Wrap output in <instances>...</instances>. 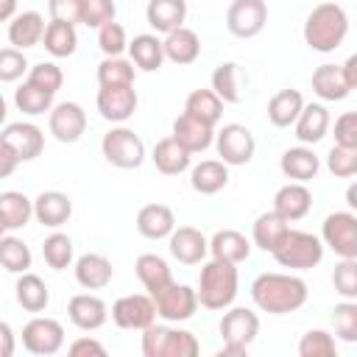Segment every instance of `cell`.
I'll return each mask as SVG.
<instances>
[{
	"instance_id": "1",
	"label": "cell",
	"mask_w": 357,
	"mask_h": 357,
	"mask_svg": "<svg viewBox=\"0 0 357 357\" xmlns=\"http://www.w3.org/2000/svg\"><path fill=\"white\" fill-rule=\"evenodd\" d=\"M307 282L293 273H259L251 282V298L262 312L284 315L296 312L307 301Z\"/></svg>"
},
{
	"instance_id": "2",
	"label": "cell",
	"mask_w": 357,
	"mask_h": 357,
	"mask_svg": "<svg viewBox=\"0 0 357 357\" xmlns=\"http://www.w3.org/2000/svg\"><path fill=\"white\" fill-rule=\"evenodd\" d=\"M349 33V14L337 3H318L304 20V42L318 53H332Z\"/></svg>"
},
{
	"instance_id": "3",
	"label": "cell",
	"mask_w": 357,
	"mask_h": 357,
	"mask_svg": "<svg viewBox=\"0 0 357 357\" xmlns=\"http://www.w3.org/2000/svg\"><path fill=\"white\" fill-rule=\"evenodd\" d=\"M198 304L206 310H226L237 296V265L223 259H209L198 276Z\"/></svg>"
},
{
	"instance_id": "4",
	"label": "cell",
	"mask_w": 357,
	"mask_h": 357,
	"mask_svg": "<svg viewBox=\"0 0 357 357\" xmlns=\"http://www.w3.org/2000/svg\"><path fill=\"white\" fill-rule=\"evenodd\" d=\"M273 259L282 265V268H290V271H307V268H315L321 259H324V243L310 234V231H298V229H287L284 237L279 240V245L271 251Z\"/></svg>"
},
{
	"instance_id": "5",
	"label": "cell",
	"mask_w": 357,
	"mask_h": 357,
	"mask_svg": "<svg viewBox=\"0 0 357 357\" xmlns=\"http://www.w3.org/2000/svg\"><path fill=\"white\" fill-rule=\"evenodd\" d=\"M142 354L145 357H195L198 340L187 329H170V326H145L142 329Z\"/></svg>"
},
{
	"instance_id": "6",
	"label": "cell",
	"mask_w": 357,
	"mask_h": 357,
	"mask_svg": "<svg viewBox=\"0 0 357 357\" xmlns=\"http://www.w3.org/2000/svg\"><path fill=\"white\" fill-rule=\"evenodd\" d=\"M259 332V318L257 312L245 307H234L220 318V337H223V351L220 354H245V349L254 343Z\"/></svg>"
},
{
	"instance_id": "7",
	"label": "cell",
	"mask_w": 357,
	"mask_h": 357,
	"mask_svg": "<svg viewBox=\"0 0 357 357\" xmlns=\"http://www.w3.org/2000/svg\"><path fill=\"white\" fill-rule=\"evenodd\" d=\"M100 151H103L106 162L114 165V167H120V170H134L145 159V145H142L139 134H134L126 126H117L109 134H103Z\"/></svg>"
},
{
	"instance_id": "8",
	"label": "cell",
	"mask_w": 357,
	"mask_h": 357,
	"mask_svg": "<svg viewBox=\"0 0 357 357\" xmlns=\"http://www.w3.org/2000/svg\"><path fill=\"white\" fill-rule=\"evenodd\" d=\"M321 243L340 259H357V218L351 212H332L324 218Z\"/></svg>"
},
{
	"instance_id": "9",
	"label": "cell",
	"mask_w": 357,
	"mask_h": 357,
	"mask_svg": "<svg viewBox=\"0 0 357 357\" xmlns=\"http://www.w3.org/2000/svg\"><path fill=\"white\" fill-rule=\"evenodd\" d=\"M153 307L156 315L165 321H187L195 315L198 310V296L190 284H178V282H167L162 290H156L153 296Z\"/></svg>"
},
{
	"instance_id": "10",
	"label": "cell",
	"mask_w": 357,
	"mask_h": 357,
	"mask_svg": "<svg viewBox=\"0 0 357 357\" xmlns=\"http://www.w3.org/2000/svg\"><path fill=\"white\" fill-rule=\"evenodd\" d=\"M265 22H268L265 0H234L226 11V28L237 39H251L262 33Z\"/></svg>"
},
{
	"instance_id": "11",
	"label": "cell",
	"mask_w": 357,
	"mask_h": 357,
	"mask_svg": "<svg viewBox=\"0 0 357 357\" xmlns=\"http://www.w3.org/2000/svg\"><path fill=\"white\" fill-rule=\"evenodd\" d=\"M215 145H218V156H220L223 165H248L254 151H257L254 134L240 123L223 126L215 134Z\"/></svg>"
},
{
	"instance_id": "12",
	"label": "cell",
	"mask_w": 357,
	"mask_h": 357,
	"mask_svg": "<svg viewBox=\"0 0 357 357\" xmlns=\"http://www.w3.org/2000/svg\"><path fill=\"white\" fill-rule=\"evenodd\" d=\"M112 321L120 326V329H145L156 321V307H153V298L151 296H142V293H131V296H123L112 304Z\"/></svg>"
},
{
	"instance_id": "13",
	"label": "cell",
	"mask_w": 357,
	"mask_h": 357,
	"mask_svg": "<svg viewBox=\"0 0 357 357\" xmlns=\"http://www.w3.org/2000/svg\"><path fill=\"white\" fill-rule=\"evenodd\" d=\"M22 346L31 354H56L64 346V326L56 318H33L22 329Z\"/></svg>"
},
{
	"instance_id": "14",
	"label": "cell",
	"mask_w": 357,
	"mask_h": 357,
	"mask_svg": "<svg viewBox=\"0 0 357 357\" xmlns=\"http://www.w3.org/2000/svg\"><path fill=\"white\" fill-rule=\"evenodd\" d=\"M47 128L59 142H78L81 134L86 131V114L78 103L64 100L50 106V117H47Z\"/></svg>"
},
{
	"instance_id": "15",
	"label": "cell",
	"mask_w": 357,
	"mask_h": 357,
	"mask_svg": "<svg viewBox=\"0 0 357 357\" xmlns=\"http://www.w3.org/2000/svg\"><path fill=\"white\" fill-rule=\"evenodd\" d=\"M0 139L14 151L20 162H31L45 151V134L33 123H8L0 131Z\"/></svg>"
},
{
	"instance_id": "16",
	"label": "cell",
	"mask_w": 357,
	"mask_h": 357,
	"mask_svg": "<svg viewBox=\"0 0 357 357\" xmlns=\"http://www.w3.org/2000/svg\"><path fill=\"white\" fill-rule=\"evenodd\" d=\"M98 112L109 123H126L137 112V89L131 86H100L98 89Z\"/></svg>"
},
{
	"instance_id": "17",
	"label": "cell",
	"mask_w": 357,
	"mask_h": 357,
	"mask_svg": "<svg viewBox=\"0 0 357 357\" xmlns=\"http://www.w3.org/2000/svg\"><path fill=\"white\" fill-rule=\"evenodd\" d=\"M187 153H201L215 142V126H206L201 120H195L192 114H178L173 120V134H170Z\"/></svg>"
},
{
	"instance_id": "18",
	"label": "cell",
	"mask_w": 357,
	"mask_h": 357,
	"mask_svg": "<svg viewBox=\"0 0 357 357\" xmlns=\"http://www.w3.org/2000/svg\"><path fill=\"white\" fill-rule=\"evenodd\" d=\"M67 315H70V321H73L78 329L92 332V329H100V326L106 324V318H109V307H106V301H103L100 296L78 293V296L70 298V304H67Z\"/></svg>"
},
{
	"instance_id": "19",
	"label": "cell",
	"mask_w": 357,
	"mask_h": 357,
	"mask_svg": "<svg viewBox=\"0 0 357 357\" xmlns=\"http://www.w3.org/2000/svg\"><path fill=\"white\" fill-rule=\"evenodd\" d=\"M73 215V201L67 192H59V190H45L33 198V218L47 226V229H59L70 220Z\"/></svg>"
},
{
	"instance_id": "20",
	"label": "cell",
	"mask_w": 357,
	"mask_h": 357,
	"mask_svg": "<svg viewBox=\"0 0 357 357\" xmlns=\"http://www.w3.org/2000/svg\"><path fill=\"white\" fill-rule=\"evenodd\" d=\"M310 206H312V192L301 181H290V184L279 187L273 195V212L282 215L287 223L301 220L310 212Z\"/></svg>"
},
{
	"instance_id": "21",
	"label": "cell",
	"mask_w": 357,
	"mask_h": 357,
	"mask_svg": "<svg viewBox=\"0 0 357 357\" xmlns=\"http://www.w3.org/2000/svg\"><path fill=\"white\" fill-rule=\"evenodd\" d=\"M209 251V240L195 226H178L170 231V254L184 265H198Z\"/></svg>"
},
{
	"instance_id": "22",
	"label": "cell",
	"mask_w": 357,
	"mask_h": 357,
	"mask_svg": "<svg viewBox=\"0 0 357 357\" xmlns=\"http://www.w3.org/2000/svg\"><path fill=\"white\" fill-rule=\"evenodd\" d=\"M162 50H165V59H170L173 64H192L201 56V39L192 28L181 25V28L165 33Z\"/></svg>"
},
{
	"instance_id": "23",
	"label": "cell",
	"mask_w": 357,
	"mask_h": 357,
	"mask_svg": "<svg viewBox=\"0 0 357 357\" xmlns=\"http://www.w3.org/2000/svg\"><path fill=\"white\" fill-rule=\"evenodd\" d=\"M293 126H296L298 142L315 145V142H321V139L326 137V131H329V112H326L324 103H304V109L298 112V117H296Z\"/></svg>"
},
{
	"instance_id": "24",
	"label": "cell",
	"mask_w": 357,
	"mask_h": 357,
	"mask_svg": "<svg viewBox=\"0 0 357 357\" xmlns=\"http://www.w3.org/2000/svg\"><path fill=\"white\" fill-rule=\"evenodd\" d=\"M173 229H176V218H173V209L165 204H145L137 212V231L148 240L170 237Z\"/></svg>"
},
{
	"instance_id": "25",
	"label": "cell",
	"mask_w": 357,
	"mask_h": 357,
	"mask_svg": "<svg viewBox=\"0 0 357 357\" xmlns=\"http://www.w3.org/2000/svg\"><path fill=\"white\" fill-rule=\"evenodd\" d=\"M145 17L153 31L170 33V31L181 28L187 20V0H148Z\"/></svg>"
},
{
	"instance_id": "26",
	"label": "cell",
	"mask_w": 357,
	"mask_h": 357,
	"mask_svg": "<svg viewBox=\"0 0 357 357\" xmlns=\"http://www.w3.org/2000/svg\"><path fill=\"white\" fill-rule=\"evenodd\" d=\"M42 36H45V17L39 11H22V14L11 17V22H8V42L17 50L39 45Z\"/></svg>"
},
{
	"instance_id": "27",
	"label": "cell",
	"mask_w": 357,
	"mask_h": 357,
	"mask_svg": "<svg viewBox=\"0 0 357 357\" xmlns=\"http://www.w3.org/2000/svg\"><path fill=\"white\" fill-rule=\"evenodd\" d=\"M279 167H282V173H284L287 178L307 184L310 178L318 176L321 162H318V156L312 153V148H307V145H296V148H287V151L282 153Z\"/></svg>"
},
{
	"instance_id": "28",
	"label": "cell",
	"mask_w": 357,
	"mask_h": 357,
	"mask_svg": "<svg viewBox=\"0 0 357 357\" xmlns=\"http://www.w3.org/2000/svg\"><path fill=\"white\" fill-rule=\"evenodd\" d=\"M114 276L112 262L103 254H84L75 259V282L86 290H103Z\"/></svg>"
},
{
	"instance_id": "29",
	"label": "cell",
	"mask_w": 357,
	"mask_h": 357,
	"mask_svg": "<svg viewBox=\"0 0 357 357\" xmlns=\"http://www.w3.org/2000/svg\"><path fill=\"white\" fill-rule=\"evenodd\" d=\"M209 254H212L215 259L240 265L243 259H248L251 243H248L245 234H240V231H234V229H220V231H215L212 240H209Z\"/></svg>"
},
{
	"instance_id": "30",
	"label": "cell",
	"mask_w": 357,
	"mask_h": 357,
	"mask_svg": "<svg viewBox=\"0 0 357 357\" xmlns=\"http://www.w3.org/2000/svg\"><path fill=\"white\" fill-rule=\"evenodd\" d=\"M190 184L201 195H215L229 184V165H223L220 159H204L192 167Z\"/></svg>"
},
{
	"instance_id": "31",
	"label": "cell",
	"mask_w": 357,
	"mask_h": 357,
	"mask_svg": "<svg viewBox=\"0 0 357 357\" xmlns=\"http://www.w3.org/2000/svg\"><path fill=\"white\" fill-rule=\"evenodd\" d=\"M128 56H131V64L139 67L142 73H153L162 67L165 61V50H162V39L156 33H139L128 42Z\"/></svg>"
},
{
	"instance_id": "32",
	"label": "cell",
	"mask_w": 357,
	"mask_h": 357,
	"mask_svg": "<svg viewBox=\"0 0 357 357\" xmlns=\"http://www.w3.org/2000/svg\"><path fill=\"white\" fill-rule=\"evenodd\" d=\"M31 218H33V201L28 195H22L17 190L0 192V220H3L6 231L22 229Z\"/></svg>"
},
{
	"instance_id": "33",
	"label": "cell",
	"mask_w": 357,
	"mask_h": 357,
	"mask_svg": "<svg viewBox=\"0 0 357 357\" xmlns=\"http://www.w3.org/2000/svg\"><path fill=\"white\" fill-rule=\"evenodd\" d=\"M190 156H192V153H187L173 137L159 139V142L153 145V153H151L156 170L165 173V176H178V173H184V170L190 167Z\"/></svg>"
},
{
	"instance_id": "34",
	"label": "cell",
	"mask_w": 357,
	"mask_h": 357,
	"mask_svg": "<svg viewBox=\"0 0 357 357\" xmlns=\"http://www.w3.org/2000/svg\"><path fill=\"white\" fill-rule=\"evenodd\" d=\"M14 290H17V304L25 312H42L50 304V290L42 282V276H36V273H28V271L20 273Z\"/></svg>"
},
{
	"instance_id": "35",
	"label": "cell",
	"mask_w": 357,
	"mask_h": 357,
	"mask_svg": "<svg viewBox=\"0 0 357 357\" xmlns=\"http://www.w3.org/2000/svg\"><path fill=\"white\" fill-rule=\"evenodd\" d=\"M312 92L321 98V100H343L349 98V84L340 73V64H321L315 73H312Z\"/></svg>"
},
{
	"instance_id": "36",
	"label": "cell",
	"mask_w": 357,
	"mask_h": 357,
	"mask_svg": "<svg viewBox=\"0 0 357 357\" xmlns=\"http://www.w3.org/2000/svg\"><path fill=\"white\" fill-rule=\"evenodd\" d=\"M301 109H304V95L298 89H282L268 100V120L276 128H287L296 123Z\"/></svg>"
},
{
	"instance_id": "37",
	"label": "cell",
	"mask_w": 357,
	"mask_h": 357,
	"mask_svg": "<svg viewBox=\"0 0 357 357\" xmlns=\"http://www.w3.org/2000/svg\"><path fill=\"white\" fill-rule=\"evenodd\" d=\"M42 42H45V50H47L50 56H56V59H67V56H73L75 47H78L75 25L61 22V20H50V22L45 25V36H42Z\"/></svg>"
},
{
	"instance_id": "38",
	"label": "cell",
	"mask_w": 357,
	"mask_h": 357,
	"mask_svg": "<svg viewBox=\"0 0 357 357\" xmlns=\"http://www.w3.org/2000/svg\"><path fill=\"white\" fill-rule=\"evenodd\" d=\"M134 268H137V279L142 282V287L148 290V296H153V293L162 290L167 282H173L170 265H167L159 254H139Z\"/></svg>"
},
{
	"instance_id": "39",
	"label": "cell",
	"mask_w": 357,
	"mask_h": 357,
	"mask_svg": "<svg viewBox=\"0 0 357 357\" xmlns=\"http://www.w3.org/2000/svg\"><path fill=\"white\" fill-rule=\"evenodd\" d=\"M287 229H290V223H287L282 215H276L273 209H271V212H262V215L254 220V231H251L254 245L271 254V251L279 245V240L284 237Z\"/></svg>"
},
{
	"instance_id": "40",
	"label": "cell",
	"mask_w": 357,
	"mask_h": 357,
	"mask_svg": "<svg viewBox=\"0 0 357 357\" xmlns=\"http://www.w3.org/2000/svg\"><path fill=\"white\" fill-rule=\"evenodd\" d=\"M184 112L192 114L195 120L206 123V126H218L220 123V114H223V100L212 89H195V92L187 95Z\"/></svg>"
},
{
	"instance_id": "41",
	"label": "cell",
	"mask_w": 357,
	"mask_h": 357,
	"mask_svg": "<svg viewBox=\"0 0 357 357\" xmlns=\"http://www.w3.org/2000/svg\"><path fill=\"white\" fill-rule=\"evenodd\" d=\"M212 92L223 103H237L240 100V67L234 61H223L212 73Z\"/></svg>"
},
{
	"instance_id": "42",
	"label": "cell",
	"mask_w": 357,
	"mask_h": 357,
	"mask_svg": "<svg viewBox=\"0 0 357 357\" xmlns=\"http://www.w3.org/2000/svg\"><path fill=\"white\" fill-rule=\"evenodd\" d=\"M0 265L8 273H25L31 268V248L14 234H3L0 237Z\"/></svg>"
},
{
	"instance_id": "43",
	"label": "cell",
	"mask_w": 357,
	"mask_h": 357,
	"mask_svg": "<svg viewBox=\"0 0 357 357\" xmlns=\"http://www.w3.org/2000/svg\"><path fill=\"white\" fill-rule=\"evenodd\" d=\"M98 84L100 86H131L134 84V64L120 56H106L98 64Z\"/></svg>"
},
{
	"instance_id": "44",
	"label": "cell",
	"mask_w": 357,
	"mask_h": 357,
	"mask_svg": "<svg viewBox=\"0 0 357 357\" xmlns=\"http://www.w3.org/2000/svg\"><path fill=\"white\" fill-rule=\"evenodd\" d=\"M14 103H17V109H20L22 114L36 117V114L50 112V106H53V95H47L45 89H36L33 84L25 81L22 86H17V92H14Z\"/></svg>"
},
{
	"instance_id": "45",
	"label": "cell",
	"mask_w": 357,
	"mask_h": 357,
	"mask_svg": "<svg viewBox=\"0 0 357 357\" xmlns=\"http://www.w3.org/2000/svg\"><path fill=\"white\" fill-rule=\"evenodd\" d=\"M42 257H45V262H47L53 271L70 268V262H73V240H70L67 234H61V231H53V234L45 237V243H42Z\"/></svg>"
},
{
	"instance_id": "46",
	"label": "cell",
	"mask_w": 357,
	"mask_h": 357,
	"mask_svg": "<svg viewBox=\"0 0 357 357\" xmlns=\"http://www.w3.org/2000/svg\"><path fill=\"white\" fill-rule=\"evenodd\" d=\"M332 324H335V335L340 340H346V343L357 340V304H354V298H346V301L335 304Z\"/></svg>"
},
{
	"instance_id": "47",
	"label": "cell",
	"mask_w": 357,
	"mask_h": 357,
	"mask_svg": "<svg viewBox=\"0 0 357 357\" xmlns=\"http://www.w3.org/2000/svg\"><path fill=\"white\" fill-rule=\"evenodd\" d=\"M28 84H33L36 89H45L47 95H56L61 89V84H64V73L53 61H39V64H33L28 70Z\"/></svg>"
},
{
	"instance_id": "48",
	"label": "cell",
	"mask_w": 357,
	"mask_h": 357,
	"mask_svg": "<svg viewBox=\"0 0 357 357\" xmlns=\"http://www.w3.org/2000/svg\"><path fill=\"white\" fill-rule=\"evenodd\" d=\"M298 354L301 357H335L337 354V343H335V337L329 332L310 329L298 343Z\"/></svg>"
},
{
	"instance_id": "49",
	"label": "cell",
	"mask_w": 357,
	"mask_h": 357,
	"mask_svg": "<svg viewBox=\"0 0 357 357\" xmlns=\"http://www.w3.org/2000/svg\"><path fill=\"white\" fill-rule=\"evenodd\" d=\"M326 167L332 176L337 178H351L357 173V148H343V145H335L329 153H326Z\"/></svg>"
},
{
	"instance_id": "50",
	"label": "cell",
	"mask_w": 357,
	"mask_h": 357,
	"mask_svg": "<svg viewBox=\"0 0 357 357\" xmlns=\"http://www.w3.org/2000/svg\"><path fill=\"white\" fill-rule=\"evenodd\" d=\"M98 47L103 50V56H120L126 47H128V39H126V28L120 22H106L98 28Z\"/></svg>"
},
{
	"instance_id": "51",
	"label": "cell",
	"mask_w": 357,
	"mask_h": 357,
	"mask_svg": "<svg viewBox=\"0 0 357 357\" xmlns=\"http://www.w3.org/2000/svg\"><path fill=\"white\" fill-rule=\"evenodd\" d=\"M332 284L343 298H357V259H340L335 265Z\"/></svg>"
},
{
	"instance_id": "52",
	"label": "cell",
	"mask_w": 357,
	"mask_h": 357,
	"mask_svg": "<svg viewBox=\"0 0 357 357\" xmlns=\"http://www.w3.org/2000/svg\"><path fill=\"white\" fill-rule=\"evenodd\" d=\"M117 14V6L114 0H84V8H81V22L89 25V28H100L106 22H112Z\"/></svg>"
},
{
	"instance_id": "53",
	"label": "cell",
	"mask_w": 357,
	"mask_h": 357,
	"mask_svg": "<svg viewBox=\"0 0 357 357\" xmlns=\"http://www.w3.org/2000/svg\"><path fill=\"white\" fill-rule=\"evenodd\" d=\"M25 70H28V59L22 50L0 47V84H11V81L22 78Z\"/></svg>"
},
{
	"instance_id": "54",
	"label": "cell",
	"mask_w": 357,
	"mask_h": 357,
	"mask_svg": "<svg viewBox=\"0 0 357 357\" xmlns=\"http://www.w3.org/2000/svg\"><path fill=\"white\" fill-rule=\"evenodd\" d=\"M335 145L357 148V114L354 112H343L335 120Z\"/></svg>"
},
{
	"instance_id": "55",
	"label": "cell",
	"mask_w": 357,
	"mask_h": 357,
	"mask_svg": "<svg viewBox=\"0 0 357 357\" xmlns=\"http://www.w3.org/2000/svg\"><path fill=\"white\" fill-rule=\"evenodd\" d=\"M81 8H84V0H47V11H50V20H61V22H81Z\"/></svg>"
},
{
	"instance_id": "56",
	"label": "cell",
	"mask_w": 357,
	"mask_h": 357,
	"mask_svg": "<svg viewBox=\"0 0 357 357\" xmlns=\"http://www.w3.org/2000/svg\"><path fill=\"white\" fill-rule=\"evenodd\" d=\"M70 354H73V357H84V354H98V357H103V354H106V346L98 343V340H92V337H78V340L70 346Z\"/></svg>"
},
{
	"instance_id": "57",
	"label": "cell",
	"mask_w": 357,
	"mask_h": 357,
	"mask_svg": "<svg viewBox=\"0 0 357 357\" xmlns=\"http://www.w3.org/2000/svg\"><path fill=\"white\" fill-rule=\"evenodd\" d=\"M17 165H20V159L14 156V151L0 139V178H8L17 170Z\"/></svg>"
},
{
	"instance_id": "58",
	"label": "cell",
	"mask_w": 357,
	"mask_h": 357,
	"mask_svg": "<svg viewBox=\"0 0 357 357\" xmlns=\"http://www.w3.org/2000/svg\"><path fill=\"white\" fill-rule=\"evenodd\" d=\"M14 354V332L8 324L0 321V357H11Z\"/></svg>"
},
{
	"instance_id": "59",
	"label": "cell",
	"mask_w": 357,
	"mask_h": 357,
	"mask_svg": "<svg viewBox=\"0 0 357 357\" xmlns=\"http://www.w3.org/2000/svg\"><path fill=\"white\" fill-rule=\"evenodd\" d=\"M340 73H343L349 89H354V86H357V56H349V59L340 64Z\"/></svg>"
},
{
	"instance_id": "60",
	"label": "cell",
	"mask_w": 357,
	"mask_h": 357,
	"mask_svg": "<svg viewBox=\"0 0 357 357\" xmlns=\"http://www.w3.org/2000/svg\"><path fill=\"white\" fill-rule=\"evenodd\" d=\"M17 14V0H0V22L11 20Z\"/></svg>"
},
{
	"instance_id": "61",
	"label": "cell",
	"mask_w": 357,
	"mask_h": 357,
	"mask_svg": "<svg viewBox=\"0 0 357 357\" xmlns=\"http://www.w3.org/2000/svg\"><path fill=\"white\" fill-rule=\"evenodd\" d=\"M6 114H8V106H6V98L0 95V126L6 123Z\"/></svg>"
},
{
	"instance_id": "62",
	"label": "cell",
	"mask_w": 357,
	"mask_h": 357,
	"mask_svg": "<svg viewBox=\"0 0 357 357\" xmlns=\"http://www.w3.org/2000/svg\"><path fill=\"white\" fill-rule=\"evenodd\" d=\"M346 198H349V206H357V201H354V198H357V192H354V187H349V195H346Z\"/></svg>"
},
{
	"instance_id": "63",
	"label": "cell",
	"mask_w": 357,
	"mask_h": 357,
	"mask_svg": "<svg viewBox=\"0 0 357 357\" xmlns=\"http://www.w3.org/2000/svg\"><path fill=\"white\" fill-rule=\"evenodd\" d=\"M3 234H6V226H3V220H0V237H3Z\"/></svg>"
}]
</instances>
